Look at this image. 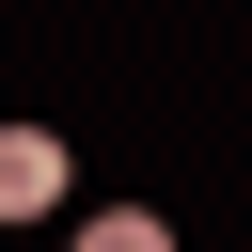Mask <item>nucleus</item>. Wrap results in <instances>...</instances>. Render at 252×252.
<instances>
[{"instance_id":"f257e3e1","label":"nucleus","mask_w":252,"mask_h":252,"mask_svg":"<svg viewBox=\"0 0 252 252\" xmlns=\"http://www.w3.org/2000/svg\"><path fill=\"white\" fill-rule=\"evenodd\" d=\"M63 205V142L47 126H0V220H47Z\"/></svg>"},{"instance_id":"f03ea898","label":"nucleus","mask_w":252,"mask_h":252,"mask_svg":"<svg viewBox=\"0 0 252 252\" xmlns=\"http://www.w3.org/2000/svg\"><path fill=\"white\" fill-rule=\"evenodd\" d=\"M63 252H173V220H142V205H110V220H79Z\"/></svg>"}]
</instances>
